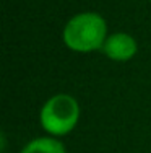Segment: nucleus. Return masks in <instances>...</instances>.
<instances>
[{"label":"nucleus","mask_w":151,"mask_h":153,"mask_svg":"<svg viewBox=\"0 0 151 153\" xmlns=\"http://www.w3.org/2000/svg\"><path fill=\"white\" fill-rule=\"evenodd\" d=\"M101 51L110 60L125 62V60H130L136 54L138 44H136L133 36H130L128 33H114V34L107 36Z\"/></svg>","instance_id":"obj_3"},{"label":"nucleus","mask_w":151,"mask_h":153,"mask_svg":"<svg viewBox=\"0 0 151 153\" xmlns=\"http://www.w3.org/2000/svg\"><path fill=\"white\" fill-rule=\"evenodd\" d=\"M80 121V104L71 94L59 93L50 96L41 108L39 122L50 137L70 134Z\"/></svg>","instance_id":"obj_2"},{"label":"nucleus","mask_w":151,"mask_h":153,"mask_svg":"<svg viewBox=\"0 0 151 153\" xmlns=\"http://www.w3.org/2000/svg\"><path fill=\"white\" fill-rule=\"evenodd\" d=\"M62 39L68 49L88 54L102 49L107 39V23L96 12H81L67 21Z\"/></svg>","instance_id":"obj_1"},{"label":"nucleus","mask_w":151,"mask_h":153,"mask_svg":"<svg viewBox=\"0 0 151 153\" xmlns=\"http://www.w3.org/2000/svg\"><path fill=\"white\" fill-rule=\"evenodd\" d=\"M20 153H67V150L55 137H38L28 142Z\"/></svg>","instance_id":"obj_4"}]
</instances>
